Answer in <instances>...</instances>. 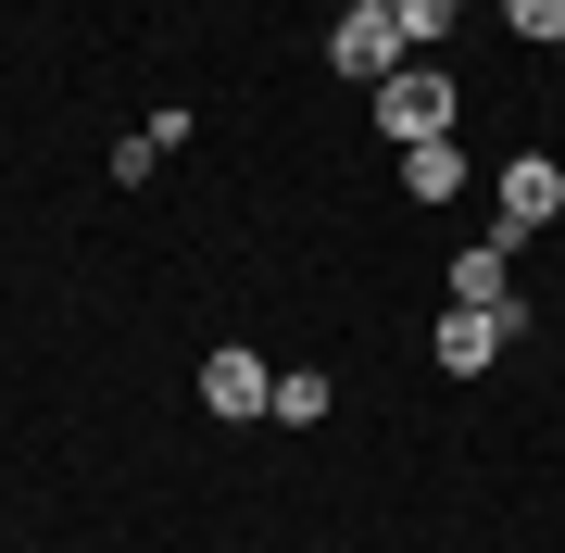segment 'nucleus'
<instances>
[{
	"label": "nucleus",
	"instance_id": "nucleus-12",
	"mask_svg": "<svg viewBox=\"0 0 565 553\" xmlns=\"http://www.w3.org/2000/svg\"><path fill=\"white\" fill-rule=\"evenodd\" d=\"M553 51H565V39H553Z\"/></svg>",
	"mask_w": 565,
	"mask_h": 553
},
{
	"label": "nucleus",
	"instance_id": "nucleus-3",
	"mask_svg": "<svg viewBox=\"0 0 565 553\" xmlns=\"http://www.w3.org/2000/svg\"><path fill=\"white\" fill-rule=\"evenodd\" d=\"M490 202H503V240H541V226L565 214V164L553 151H515V164L490 177Z\"/></svg>",
	"mask_w": 565,
	"mask_h": 553
},
{
	"label": "nucleus",
	"instance_id": "nucleus-7",
	"mask_svg": "<svg viewBox=\"0 0 565 553\" xmlns=\"http://www.w3.org/2000/svg\"><path fill=\"white\" fill-rule=\"evenodd\" d=\"M403 189H415V202H452V189H465V151L452 139H415L403 151Z\"/></svg>",
	"mask_w": 565,
	"mask_h": 553
},
{
	"label": "nucleus",
	"instance_id": "nucleus-10",
	"mask_svg": "<svg viewBox=\"0 0 565 553\" xmlns=\"http://www.w3.org/2000/svg\"><path fill=\"white\" fill-rule=\"evenodd\" d=\"M503 25H515V39H541V51H553V39H565V0H503Z\"/></svg>",
	"mask_w": 565,
	"mask_h": 553
},
{
	"label": "nucleus",
	"instance_id": "nucleus-11",
	"mask_svg": "<svg viewBox=\"0 0 565 553\" xmlns=\"http://www.w3.org/2000/svg\"><path fill=\"white\" fill-rule=\"evenodd\" d=\"M352 13H390V0H352Z\"/></svg>",
	"mask_w": 565,
	"mask_h": 553
},
{
	"label": "nucleus",
	"instance_id": "nucleus-2",
	"mask_svg": "<svg viewBox=\"0 0 565 553\" xmlns=\"http://www.w3.org/2000/svg\"><path fill=\"white\" fill-rule=\"evenodd\" d=\"M403 63H415V51H403V25H390V13H340V25H327V76H364V102H377Z\"/></svg>",
	"mask_w": 565,
	"mask_h": 553
},
{
	"label": "nucleus",
	"instance_id": "nucleus-6",
	"mask_svg": "<svg viewBox=\"0 0 565 553\" xmlns=\"http://www.w3.org/2000/svg\"><path fill=\"white\" fill-rule=\"evenodd\" d=\"M452 302H478V315H515V240H478V252H452Z\"/></svg>",
	"mask_w": 565,
	"mask_h": 553
},
{
	"label": "nucleus",
	"instance_id": "nucleus-8",
	"mask_svg": "<svg viewBox=\"0 0 565 553\" xmlns=\"http://www.w3.org/2000/svg\"><path fill=\"white\" fill-rule=\"evenodd\" d=\"M452 13H465V0H390V25H403V51H415V63L452 39Z\"/></svg>",
	"mask_w": 565,
	"mask_h": 553
},
{
	"label": "nucleus",
	"instance_id": "nucleus-4",
	"mask_svg": "<svg viewBox=\"0 0 565 553\" xmlns=\"http://www.w3.org/2000/svg\"><path fill=\"white\" fill-rule=\"evenodd\" d=\"M515 328H527V315H478V302H452L427 352H440V377H478V365H503V352H515Z\"/></svg>",
	"mask_w": 565,
	"mask_h": 553
},
{
	"label": "nucleus",
	"instance_id": "nucleus-5",
	"mask_svg": "<svg viewBox=\"0 0 565 553\" xmlns=\"http://www.w3.org/2000/svg\"><path fill=\"white\" fill-rule=\"evenodd\" d=\"M202 403H214V415H264V403H277V377H264V352L214 340V352H202Z\"/></svg>",
	"mask_w": 565,
	"mask_h": 553
},
{
	"label": "nucleus",
	"instance_id": "nucleus-1",
	"mask_svg": "<svg viewBox=\"0 0 565 553\" xmlns=\"http://www.w3.org/2000/svg\"><path fill=\"white\" fill-rule=\"evenodd\" d=\"M452 102H465V88L440 76V63H403V76L377 88V126H390L403 151H415V139H452Z\"/></svg>",
	"mask_w": 565,
	"mask_h": 553
},
{
	"label": "nucleus",
	"instance_id": "nucleus-9",
	"mask_svg": "<svg viewBox=\"0 0 565 553\" xmlns=\"http://www.w3.org/2000/svg\"><path fill=\"white\" fill-rule=\"evenodd\" d=\"M327 403H340V390L302 365V377H277V403H264V415H277V428H327Z\"/></svg>",
	"mask_w": 565,
	"mask_h": 553
}]
</instances>
